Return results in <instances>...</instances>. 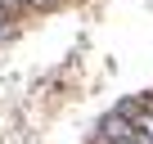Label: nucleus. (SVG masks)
Segmentation results:
<instances>
[{
	"label": "nucleus",
	"mask_w": 153,
	"mask_h": 144,
	"mask_svg": "<svg viewBox=\"0 0 153 144\" xmlns=\"http://www.w3.org/2000/svg\"><path fill=\"white\" fill-rule=\"evenodd\" d=\"M117 108L135 122L140 140H144V144H153V90H149V95H135V99H122Z\"/></svg>",
	"instance_id": "obj_1"
},
{
	"label": "nucleus",
	"mask_w": 153,
	"mask_h": 144,
	"mask_svg": "<svg viewBox=\"0 0 153 144\" xmlns=\"http://www.w3.org/2000/svg\"><path fill=\"white\" fill-rule=\"evenodd\" d=\"M14 32V9H5V5H0V41H5Z\"/></svg>",
	"instance_id": "obj_2"
},
{
	"label": "nucleus",
	"mask_w": 153,
	"mask_h": 144,
	"mask_svg": "<svg viewBox=\"0 0 153 144\" xmlns=\"http://www.w3.org/2000/svg\"><path fill=\"white\" fill-rule=\"evenodd\" d=\"M23 9H50V0H23Z\"/></svg>",
	"instance_id": "obj_3"
}]
</instances>
